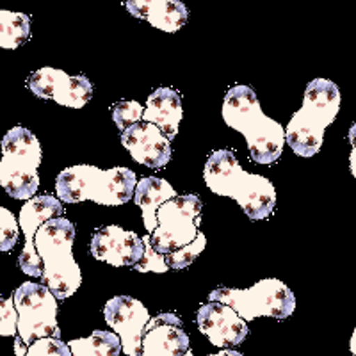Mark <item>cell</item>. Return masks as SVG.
<instances>
[{
	"label": "cell",
	"instance_id": "obj_1",
	"mask_svg": "<svg viewBox=\"0 0 356 356\" xmlns=\"http://www.w3.org/2000/svg\"><path fill=\"white\" fill-rule=\"evenodd\" d=\"M222 120L244 136L251 161L271 166L282 157L285 146L284 127L266 116L251 86H234L222 102Z\"/></svg>",
	"mask_w": 356,
	"mask_h": 356
},
{
	"label": "cell",
	"instance_id": "obj_2",
	"mask_svg": "<svg viewBox=\"0 0 356 356\" xmlns=\"http://www.w3.org/2000/svg\"><path fill=\"white\" fill-rule=\"evenodd\" d=\"M203 178L214 195L235 200L253 221L267 219L275 211L276 189L271 180L244 171L230 150L212 152L203 168Z\"/></svg>",
	"mask_w": 356,
	"mask_h": 356
},
{
	"label": "cell",
	"instance_id": "obj_3",
	"mask_svg": "<svg viewBox=\"0 0 356 356\" xmlns=\"http://www.w3.org/2000/svg\"><path fill=\"white\" fill-rule=\"evenodd\" d=\"M138 177L129 168L100 170L91 164H77L63 170L56 178L57 198L65 203L93 202L104 207H120L134 200Z\"/></svg>",
	"mask_w": 356,
	"mask_h": 356
},
{
	"label": "cell",
	"instance_id": "obj_4",
	"mask_svg": "<svg viewBox=\"0 0 356 356\" xmlns=\"http://www.w3.org/2000/svg\"><path fill=\"white\" fill-rule=\"evenodd\" d=\"M340 111V89L328 79H314L305 89L303 106L292 114L285 143L300 157H314L323 146L324 130Z\"/></svg>",
	"mask_w": 356,
	"mask_h": 356
},
{
	"label": "cell",
	"instance_id": "obj_5",
	"mask_svg": "<svg viewBox=\"0 0 356 356\" xmlns=\"http://www.w3.org/2000/svg\"><path fill=\"white\" fill-rule=\"evenodd\" d=\"M75 227L66 218L43 222L34 237L38 255L43 264V285L56 300L72 298L82 284V273L73 259Z\"/></svg>",
	"mask_w": 356,
	"mask_h": 356
},
{
	"label": "cell",
	"instance_id": "obj_6",
	"mask_svg": "<svg viewBox=\"0 0 356 356\" xmlns=\"http://www.w3.org/2000/svg\"><path fill=\"white\" fill-rule=\"evenodd\" d=\"M0 148V186L11 198L24 202L33 200L40 187L38 168L43 159L38 138L24 127H13L6 132Z\"/></svg>",
	"mask_w": 356,
	"mask_h": 356
},
{
	"label": "cell",
	"instance_id": "obj_7",
	"mask_svg": "<svg viewBox=\"0 0 356 356\" xmlns=\"http://www.w3.org/2000/svg\"><path fill=\"white\" fill-rule=\"evenodd\" d=\"M209 301L227 305L246 323L257 317L284 321L296 310L294 292L278 278H264L250 289H214L209 294Z\"/></svg>",
	"mask_w": 356,
	"mask_h": 356
},
{
	"label": "cell",
	"instance_id": "obj_8",
	"mask_svg": "<svg viewBox=\"0 0 356 356\" xmlns=\"http://www.w3.org/2000/svg\"><path fill=\"white\" fill-rule=\"evenodd\" d=\"M18 312V337H15V355L25 356L27 349L40 339L61 340L57 324V300L49 287L25 282L13 294Z\"/></svg>",
	"mask_w": 356,
	"mask_h": 356
},
{
	"label": "cell",
	"instance_id": "obj_9",
	"mask_svg": "<svg viewBox=\"0 0 356 356\" xmlns=\"http://www.w3.org/2000/svg\"><path fill=\"white\" fill-rule=\"evenodd\" d=\"M202 200L196 195L175 196L157 211V228L150 244L161 255H168L195 243L202 225Z\"/></svg>",
	"mask_w": 356,
	"mask_h": 356
},
{
	"label": "cell",
	"instance_id": "obj_10",
	"mask_svg": "<svg viewBox=\"0 0 356 356\" xmlns=\"http://www.w3.org/2000/svg\"><path fill=\"white\" fill-rule=\"evenodd\" d=\"M27 88L41 100H54L56 104L70 109H82L93 98L95 88L84 75L72 77L63 70L44 68L36 70L27 77Z\"/></svg>",
	"mask_w": 356,
	"mask_h": 356
},
{
	"label": "cell",
	"instance_id": "obj_11",
	"mask_svg": "<svg viewBox=\"0 0 356 356\" xmlns=\"http://www.w3.org/2000/svg\"><path fill=\"white\" fill-rule=\"evenodd\" d=\"M63 214H65L63 202L50 195L34 196L33 200L25 202V205L22 207L18 225L22 228V234L25 235V246L18 257V267L24 275L31 276V278L43 276V264H41L36 246H34V237H36V232L40 230L43 222L63 218Z\"/></svg>",
	"mask_w": 356,
	"mask_h": 356
},
{
	"label": "cell",
	"instance_id": "obj_12",
	"mask_svg": "<svg viewBox=\"0 0 356 356\" xmlns=\"http://www.w3.org/2000/svg\"><path fill=\"white\" fill-rule=\"evenodd\" d=\"M104 317L120 337L122 351L127 356H139L146 324L152 319L145 305L130 296H114L104 307Z\"/></svg>",
	"mask_w": 356,
	"mask_h": 356
},
{
	"label": "cell",
	"instance_id": "obj_13",
	"mask_svg": "<svg viewBox=\"0 0 356 356\" xmlns=\"http://www.w3.org/2000/svg\"><path fill=\"white\" fill-rule=\"evenodd\" d=\"M89 251L100 262L114 267H132L143 259L145 243L136 232L123 230L116 225L98 228L91 237Z\"/></svg>",
	"mask_w": 356,
	"mask_h": 356
},
{
	"label": "cell",
	"instance_id": "obj_14",
	"mask_svg": "<svg viewBox=\"0 0 356 356\" xmlns=\"http://www.w3.org/2000/svg\"><path fill=\"white\" fill-rule=\"evenodd\" d=\"M196 323H198L200 332L211 340L216 348H235L243 344L250 335L246 321L241 319L230 307L214 303V301H209L200 307L196 314Z\"/></svg>",
	"mask_w": 356,
	"mask_h": 356
},
{
	"label": "cell",
	"instance_id": "obj_15",
	"mask_svg": "<svg viewBox=\"0 0 356 356\" xmlns=\"http://www.w3.org/2000/svg\"><path fill=\"white\" fill-rule=\"evenodd\" d=\"M139 356H195L177 314H159L146 324Z\"/></svg>",
	"mask_w": 356,
	"mask_h": 356
},
{
	"label": "cell",
	"instance_id": "obj_16",
	"mask_svg": "<svg viewBox=\"0 0 356 356\" xmlns=\"http://www.w3.org/2000/svg\"><path fill=\"white\" fill-rule=\"evenodd\" d=\"M122 145L138 164L161 170L171 161V141L152 123L139 122L120 134Z\"/></svg>",
	"mask_w": 356,
	"mask_h": 356
},
{
	"label": "cell",
	"instance_id": "obj_17",
	"mask_svg": "<svg viewBox=\"0 0 356 356\" xmlns=\"http://www.w3.org/2000/svg\"><path fill=\"white\" fill-rule=\"evenodd\" d=\"M125 8L132 17L164 33H178L189 18L186 4L178 0H129Z\"/></svg>",
	"mask_w": 356,
	"mask_h": 356
},
{
	"label": "cell",
	"instance_id": "obj_18",
	"mask_svg": "<svg viewBox=\"0 0 356 356\" xmlns=\"http://www.w3.org/2000/svg\"><path fill=\"white\" fill-rule=\"evenodd\" d=\"M182 97L173 88H157L146 100L143 122L159 127L170 141L178 136L182 122Z\"/></svg>",
	"mask_w": 356,
	"mask_h": 356
},
{
	"label": "cell",
	"instance_id": "obj_19",
	"mask_svg": "<svg viewBox=\"0 0 356 356\" xmlns=\"http://www.w3.org/2000/svg\"><path fill=\"white\" fill-rule=\"evenodd\" d=\"M175 196H178L177 191L164 178H139L136 193H134V202L141 209L143 221H145V228L148 235L154 234V230L157 228V211L161 209V205H164L168 200L175 198Z\"/></svg>",
	"mask_w": 356,
	"mask_h": 356
},
{
	"label": "cell",
	"instance_id": "obj_20",
	"mask_svg": "<svg viewBox=\"0 0 356 356\" xmlns=\"http://www.w3.org/2000/svg\"><path fill=\"white\" fill-rule=\"evenodd\" d=\"M72 356H120L122 342L116 333L97 330L86 339H73L68 342Z\"/></svg>",
	"mask_w": 356,
	"mask_h": 356
},
{
	"label": "cell",
	"instance_id": "obj_21",
	"mask_svg": "<svg viewBox=\"0 0 356 356\" xmlns=\"http://www.w3.org/2000/svg\"><path fill=\"white\" fill-rule=\"evenodd\" d=\"M31 40V18L24 13L0 11V49L15 50Z\"/></svg>",
	"mask_w": 356,
	"mask_h": 356
},
{
	"label": "cell",
	"instance_id": "obj_22",
	"mask_svg": "<svg viewBox=\"0 0 356 356\" xmlns=\"http://www.w3.org/2000/svg\"><path fill=\"white\" fill-rule=\"evenodd\" d=\"M143 113H145V107L136 100H123L114 104L113 120L120 134H123L127 129L136 125V123L143 122Z\"/></svg>",
	"mask_w": 356,
	"mask_h": 356
},
{
	"label": "cell",
	"instance_id": "obj_23",
	"mask_svg": "<svg viewBox=\"0 0 356 356\" xmlns=\"http://www.w3.org/2000/svg\"><path fill=\"white\" fill-rule=\"evenodd\" d=\"M205 246L207 237L200 232L195 243H191L189 246L182 248V250H177L173 251V253L164 255L168 267H170V269H186V267H189L191 264L195 262V260L202 255V251L205 250Z\"/></svg>",
	"mask_w": 356,
	"mask_h": 356
},
{
	"label": "cell",
	"instance_id": "obj_24",
	"mask_svg": "<svg viewBox=\"0 0 356 356\" xmlns=\"http://www.w3.org/2000/svg\"><path fill=\"white\" fill-rule=\"evenodd\" d=\"M20 225L11 211L0 207V251H11L17 246Z\"/></svg>",
	"mask_w": 356,
	"mask_h": 356
},
{
	"label": "cell",
	"instance_id": "obj_25",
	"mask_svg": "<svg viewBox=\"0 0 356 356\" xmlns=\"http://www.w3.org/2000/svg\"><path fill=\"white\" fill-rule=\"evenodd\" d=\"M143 243H145V253H143V259L139 260L134 269L139 273H168L170 271V267H168L166 259L164 255L157 253L154 250V246L150 244V237L145 235L143 237Z\"/></svg>",
	"mask_w": 356,
	"mask_h": 356
},
{
	"label": "cell",
	"instance_id": "obj_26",
	"mask_svg": "<svg viewBox=\"0 0 356 356\" xmlns=\"http://www.w3.org/2000/svg\"><path fill=\"white\" fill-rule=\"evenodd\" d=\"M0 337H18V312L13 298H0Z\"/></svg>",
	"mask_w": 356,
	"mask_h": 356
},
{
	"label": "cell",
	"instance_id": "obj_27",
	"mask_svg": "<svg viewBox=\"0 0 356 356\" xmlns=\"http://www.w3.org/2000/svg\"><path fill=\"white\" fill-rule=\"evenodd\" d=\"M25 356H72V351L63 340L40 339L27 349Z\"/></svg>",
	"mask_w": 356,
	"mask_h": 356
},
{
	"label": "cell",
	"instance_id": "obj_28",
	"mask_svg": "<svg viewBox=\"0 0 356 356\" xmlns=\"http://www.w3.org/2000/svg\"><path fill=\"white\" fill-rule=\"evenodd\" d=\"M349 145H351V154H349V166H351L353 177L356 178V123L349 129L348 134Z\"/></svg>",
	"mask_w": 356,
	"mask_h": 356
},
{
	"label": "cell",
	"instance_id": "obj_29",
	"mask_svg": "<svg viewBox=\"0 0 356 356\" xmlns=\"http://www.w3.org/2000/svg\"><path fill=\"white\" fill-rule=\"evenodd\" d=\"M209 356H244V355L239 351H235V349H222V351L216 353V355H209Z\"/></svg>",
	"mask_w": 356,
	"mask_h": 356
},
{
	"label": "cell",
	"instance_id": "obj_30",
	"mask_svg": "<svg viewBox=\"0 0 356 356\" xmlns=\"http://www.w3.org/2000/svg\"><path fill=\"white\" fill-rule=\"evenodd\" d=\"M349 349H351L353 356H356V328L351 335V342H349Z\"/></svg>",
	"mask_w": 356,
	"mask_h": 356
}]
</instances>
